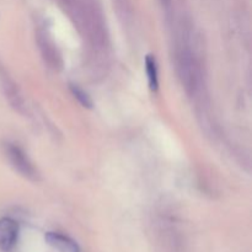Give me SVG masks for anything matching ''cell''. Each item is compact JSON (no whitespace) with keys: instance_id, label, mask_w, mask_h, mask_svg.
I'll use <instances>...</instances> for the list:
<instances>
[{"instance_id":"obj_4","label":"cell","mask_w":252,"mask_h":252,"mask_svg":"<svg viewBox=\"0 0 252 252\" xmlns=\"http://www.w3.org/2000/svg\"><path fill=\"white\" fill-rule=\"evenodd\" d=\"M145 71L148 76V84L152 91H158L159 89V78H158V64L157 59L148 54L145 58Z\"/></svg>"},{"instance_id":"obj_5","label":"cell","mask_w":252,"mask_h":252,"mask_svg":"<svg viewBox=\"0 0 252 252\" xmlns=\"http://www.w3.org/2000/svg\"><path fill=\"white\" fill-rule=\"evenodd\" d=\"M69 88H70V91L74 95V97L79 101V103H80L83 107H86V108L93 107V101H91V97L83 90V89H80L76 85H70Z\"/></svg>"},{"instance_id":"obj_2","label":"cell","mask_w":252,"mask_h":252,"mask_svg":"<svg viewBox=\"0 0 252 252\" xmlns=\"http://www.w3.org/2000/svg\"><path fill=\"white\" fill-rule=\"evenodd\" d=\"M7 157H9L11 164L21 172L24 176L27 177H34V169L32 167V165L30 164V161L27 160L26 155L22 153V150L20 148L15 147V145L9 144L7 145Z\"/></svg>"},{"instance_id":"obj_6","label":"cell","mask_w":252,"mask_h":252,"mask_svg":"<svg viewBox=\"0 0 252 252\" xmlns=\"http://www.w3.org/2000/svg\"><path fill=\"white\" fill-rule=\"evenodd\" d=\"M162 1V4L164 5H169L170 4V0H161Z\"/></svg>"},{"instance_id":"obj_3","label":"cell","mask_w":252,"mask_h":252,"mask_svg":"<svg viewBox=\"0 0 252 252\" xmlns=\"http://www.w3.org/2000/svg\"><path fill=\"white\" fill-rule=\"evenodd\" d=\"M48 245L58 252H80L78 244L69 236L59 233H47L44 236Z\"/></svg>"},{"instance_id":"obj_1","label":"cell","mask_w":252,"mask_h":252,"mask_svg":"<svg viewBox=\"0 0 252 252\" xmlns=\"http://www.w3.org/2000/svg\"><path fill=\"white\" fill-rule=\"evenodd\" d=\"M19 224L11 218L0 219V250L10 252L15 248L19 238Z\"/></svg>"}]
</instances>
